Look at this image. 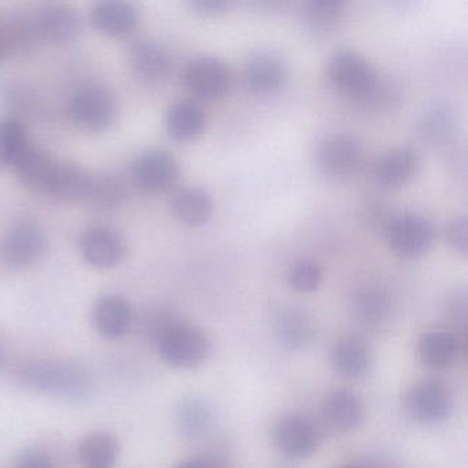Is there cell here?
I'll return each mask as SVG.
<instances>
[{
    "instance_id": "6da1fadb",
    "label": "cell",
    "mask_w": 468,
    "mask_h": 468,
    "mask_svg": "<svg viewBox=\"0 0 468 468\" xmlns=\"http://www.w3.org/2000/svg\"><path fill=\"white\" fill-rule=\"evenodd\" d=\"M26 388L65 399H81L92 388L89 372L70 361L32 360L18 369Z\"/></svg>"
},
{
    "instance_id": "7a4b0ae2",
    "label": "cell",
    "mask_w": 468,
    "mask_h": 468,
    "mask_svg": "<svg viewBox=\"0 0 468 468\" xmlns=\"http://www.w3.org/2000/svg\"><path fill=\"white\" fill-rule=\"evenodd\" d=\"M161 358L177 369H193L202 366L212 353V342L204 330L176 319L166 325L157 338Z\"/></svg>"
},
{
    "instance_id": "3957f363",
    "label": "cell",
    "mask_w": 468,
    "mask_h": 468,
    "mask_svg": "<svg viewBox=\"0 0 468 468\" xmlns=\"http://www.w3.org/2000/svg\"><path fill=\"white\" fill-rule=\"evenodd\" d=\"M328 76L339 92L360 102L377 100L382 90V81L374 65L355 51L336 53L328 64Z\"/></svg>"
},
{
    "instance_id": "277c9868",
    "label": "cell",
    "mask_w": 468,
    "mask_h": 468,
    "mask_svg": "<svg viewBox=\"0 0 468 468\" xmlns=\"http://www.w3.org/2000/svg\"><path fill=\"white\" fill-rule=\"evenodd\" d=\"M388 248L402 259L424 256L434 243L431 221L415 212H401L393 216L386 226Z\"/></svg>"
},
{
    "instance_id": "5b68a950",
    "label": "cell",
    "mask_w": 468,
    "mask_h": 468,
    "mask_svg": "<svg viewBox=\"0 0 468 468\" xmlns=\"http://www.w3.org/2000/svg\"><path fill=\"white\" fill-rule=\"evenodd\" d=\"M119 105L105 87L90 86L73 95L69 116L73 124L87 133H103L116 122Z\"/></svg>"
},
{
    "instance_id": "8992f818",
    "label": "cell",
    "mask_w": 468,
    "mask_h": 468,
    "mask_svg": "<svg viewBox=\"0 0 468 468\" xmlns=\"http://www.w3.org/2000/svg\"><path fill=\"white\" fill-rule=\"evenodd\" d=\"M453 396L440 380H420L404 397L405 413L423 426H435L448 420L453 412Z\"/></svg>"
},
{
    "instance_id": "52a82bcc",
    "label": "cell",
    "mask_w": 468,
    "mask_h": 468,
    "mask_svg": "<svg viewBox=\"0 0 468 468\" xmlns=\"http://www.w3.org/2000/svg\"><path fill=\"white\" fill-rule=\"evenodd\" d=\"M271 330L283 349L297 352L316 341L319 324L314 314L303 306L279 303L271 312Z\"/></svg>"
},
{
    "instance_id": "ba28073f",
    "label": "cell",
    "mask_w": 468,
    "mask_h": 468,
    "mask_svg": "<svg viewBox=\"0 0 468 468\" xmlns=\"http://www.w3.org/2000/svg\"><path fill=\"white\" fill-rule=\"evenodd\" d=\"M273 446L290 459H308L322 445V431L309 416L292 413L276 421L272 429Z\"/></svg>"
},
{
    "instance_id": "9c48e42d",
    "label": "cell",
    "mask_w": 468,
    "mask_h": 468,
    "mask_svg": "<svg viewBox=\"0 0 468 468\" xmlns=\"http://www.w3.org/2000/svg\"><path fill=\"white\" fill-rule=\"evenodd\" d=\"M363 160V147L355 136L333 133L317 144L314 161L317 169L331 179L352 176Z\"/></svg>"
},
{
    "instance_id": "30bf717a",
    "label": "cell",
    "mask_w": 468,
    "mask_h": 468,
    "mask_svg": "<svg viewBox=\"0 0 468 468\" xmlns=\"http://www.w3.org/2000/svg\"><path fill=\"white\" fill-rule=\"evenodd\" d=\"M183 78L188 91L202 100L223 97L231 84L229 65L215 56H198L191 59Z\"/></svg>"
},
{
    "instance_id": "8fae6325",
    "label": "cell",
    "mask_w": 468,
    "mask_h": 468,
    "mask_svg": "<svg viewBox=\"0 0 468 468\" xmlns=\"http://www.w3.org/2000/svg\"><path fill=\"white\" fill-rule=\"evenodd\" d=\"M179 175L176 158L165 150L144 152L133 166L136 186L149 194L168 193L176 185Z\"/></svg>"
},
{
    "instance_id": "7c38bea8",
    "label": "cell",
    "mask_w": 468,
    "mask_h": 468,
    "mask_svg": "<svg viewBox=\"0 0 468 468\" xmlns=\"http://www.w3.org/2000/svg\"><path fill=\"white\" fill-rule=\"evenodd\" d=\"M79 250L87 264L97 270H111L124 260L127 243L117 229L94 226L81 235Z\"/></svg>"
},
{
    "instance_id": "4fadbf2b",
    "label": "cell",
    "mask_w": 468,
    "mask_h": 468,
    "mask_svg": "<svg viewBox=\"0 0 468 468\" xmlns=\"http://www.w3.org/2000/svg\"><path fill=\"white\" fill-rule=\"evenodd\" d=\"M48 239L42 229L34 223L15 224L5 235L2 254L5 261L15 268H28L45 256Z\"/></svg>"
},
{
    "instance_id": "5bb4252c",
    "label": "cell",
    "mask_w": 468,
    "mask_h": 468,
    "mask_svg": "<svg viewBox=\"0 0 468 468\" xmlns=\"http://www.w3.org/2000/svg\"><path fill=\"white\" fill-rule=\"evenodd\" d=\"M287 76L289 69L284 59L270 50L251 54L243 70L246 86L257 95H273L281 91Z\"/></svg>"
},
{
    "instance_id": "9a60e30c",
    "label": "cell",
    "mask_w": 468,
    "mask_h": 468,
    "mask_svg": "<svg viewBox=\"0 0 468 468\" xmlns=\"http://www.w3.org/2000/svg\"><path fill=\"white\" fill-rule=\"evenodd\" d=\"M35 28L40 42H73L83 32V20L78 10L68 5H48L34 15Z\"/></svg>"
},
{
    "instance_id": "2e32d148",
    "label": "cell",
    "mask_w": 468,
    "mask_h": 468,
    "mask_svg": "<svg viewBox=\"0 0 468 468\" xmlns=\"http://www.w3.org/2000/svg\"><path fill=\"white\" fill-rule=\"evenodd\" d=\"M133 72L147 83H160L171 75L174 62L171 54L160 43L149 39L135 40L128 50Z\"/></svg>"
},
{
    "instance_id": "e0dca14e",
    "label": "cell",
    "mask_w": 468,
    "mask_h": 468,
    "mask_svg": "<svg viewBox=\"0 0 468 468\" xmlns=\"http://www.w3.org/2000/svg\"><path fill=\"white\" fill-rule=\"evenodd\" d=\"M320 412L324 423L338 432L355 431L361 426L366 416L360 397L345 388L328 393L323 399Z\"/></svg>"
},
{
    "instance_id": "ac0fdd59",
    "label": "cell",
    "mask_w": 468,
    "mask_h": 468,
    "mask_svg": "<svg viewBox=\"0 0 468 468\" xmlns=\"http://www.w3.org/2000/svg\"><path fill=\"white\" fill-rule=\"evenodd\" d=\"M133 322V306L122 295H101L94 303L92 323L98 334L109 341H116L127 335Z\"/></svg>"
},
{
    "instance_id": "d6986e66",
    "label": "cell",
    "mask_w": 468,
    "mask_h": 468,
    "mask_svg": "<svg viewBox=\"0 0 468 468\" xmlns=\"http://www.w3.org/2000/svg\"><path fill=\"white\" fill-rule=\"evenodd\" d=\"M330 363L334 371L341 377L360 379L372 368L374 353L366 339L344 336L331 347Z\"/></svg>"
},
{
    "instance_id": "ffe728a7",
    "label": "cell",
    "mask_w": 468,
    "mask_h": 468,
    "mask_svg": "<svg viewBox=\"0 0 468 468\" xmlns=\"http://www.w3.org/2000/svg\"><path fill=\"white\" fill-rule=\"evenodd\" d=\"M92 27L109 37H125L135 31L139 23L138 7L122 0H105L92 6Z\"/></svg>"
},
{
    "instance_id": "44dd1931",
    "label": "cell",
    "mask_w": 468,
    "mask_h": 468,
    "mask_svg": "<svg viewBox=\"0 0 468 468\" xmlns=\"http://www.w3.org/2000/svg\"><path fill=\"white\" fill-rule=\"evenodd\" d=\"M420 158L410 147L388 150L375 165V177L385 187H402L418 175Z\"/></svg>"
},
{
    "instance_id": "7402d4cb",
    "label": "cell",
    "mask_w": 468,
    "mask_h": 468,
    "mask_svg": "<svg viewBox=\"0 0 468 468\" xmlns=\"http://www.w3.org/2000/svg\"><path fill=\"white\" fill-rule=\"evenodd\" d=\"M459 350L456 334L445 328L426 331L419 339V358L423 366L434 371L451 368L459 357Z\"/></svg>"
},
{
    "instance_id": "603a6c76",
    "label": "cell",
    "mask_w": 468,
    "mask_h": 468,
    "mask_svg": "<svg viewBox=\"0 0 468 468\" xmlns=\"http://www.w3.org/2000/svg\"><path fill=\"white\" fill-rule=\"evenodd\" d=\"M90 182L91 175L87 174L78 164L57 161L45 194L70 204L84 202L89 193Z\"/></svg>"
},
{
    "instance_id": "cb8c5ba5",
    "label": "cell",
    "mask_w": 468,
    "mask_h": 468,
    "mask_svg": "<svg viewBox=\"0 0 468 468\" xmlns=\"http://www.w3.org/2000/svg\"><path fill=\"white\" fill-rule=\"evenodd\" d=\"M34 16H7L0 20V51L2 56H21L29 53L39 43Z\"/></svg>"
},
{
    "instance_id": "d4e9b609",
    "label": "cell",
    "mask_w": 468,
    "mask_h": 468,
    "mask_svg": "<svg viewBox=\"0 0 468 468\" xmlns=\"http://www.w3.org/2000/svg\"><path fill=\"white\" fill-rule=\"evenodd\" d=\"M171 207L179 223L187 227H201L212 218V197L205 188L187 186L175 193Z\"/></svg>"
},
{
    "instance_id": "484cf974",
    "label": "cell",
    "mask_w": 468,
    "mask_h": 468,
    "mask_svg": "<svg viewBox=\"0 0 468 468\" xmlns=\"http://www.w3.org/2000/svg\"><path fill=\"white\" fill-rule=\"evenodd\" d=\"M177 432L185 440H198L209 432L215 423V413L205 399L186 397L177 404L175 412Z\"/></svg>"
},
{
    "instance_id": "4316f807",
    "label": "cell",
    "mask_w": 468,
    "mask_h": 468,
    "mask_svg": "<svg viewBox=\"0 0 468 468\" xmlns=\"http://www.w3.org/2000/svg\"><path fill=\"white\" fill-rule=\"evenodd\" d=\"M165 127L166 133L174 141H194L204 133V111L193 101H179L169 108Z\"/></svg>"
},
{
    "instance_id": "83f0119b",
    "label": "cell",
    "mask_w": 468,
    "mask_h": 468,
    "mask_svg": "<svg viewBox=\"0 0 468 468\" xmlns=\"http://www.w3.org/2000/svg\"><path fill=\"white\" fill-rule=\"evenodd\" d=\"M353 316L356 322L369 331L380 330L391 317V301L378 289L361 290L353 298Z\"/></svg>"
},
{
    "instance_id": "f1b7e54d",
    "label": "cell",
    "mask_w": 468,
    "mask_h": 468,
    "mask_svg": "<svg viewBox=\"0 0 468 468\" xmlns=\"http://www.w3.org/2000/svg\"><path fill=\"white\" fill-rule=\"evenodd\" d=\"M56 163L57 161L53 160L48 153L29 146L13 169L17 175L18 182L24 187L34 193L45 194Z\"/></svg>"
},
{
    "instance_id": "f546056e",
    "label": "cell",
    "mask_w": 468,
    "mask_h": 468,
    "mask_svg": "<svg viewBox=\"0 0 468 468\" xmlns=\"http://www.w3.org/2000/svg\"><path fill=\"white\" fill-rule=\"evenodd\" d=\"M344 7L338 0H311L301 5L300 21L309 32L328 34L341 23Z\"/></svg>"
},
{
    "instance_id": "4dcf8cb0",
    "label": "cell",
    "mask_w": 468,
    "mask_h": 468,
    "mask_svg": "<svg viewBox=\"0 0 468 468\" xmlns=\"http://www.w3.org/2000/svg\"><path fill=\"white\" fill-rule=\"evenodd\" d=\"M79 457L84 468H112L119 457V441L109 432H92L81 440Z\"/></svg>"
},
{
    "instance_id": "1f68e13d",
    "label": "cell",
    "mask_w": 468,
    "mask_h": 468,
    "mask_svg": "<svg viewBox=\"0 0 468 468\" xmlns=\"http://www.w3.org/2000/svg\"><path fill=\"white\" fill-rule=\"evenodd\" d=\"M31 146L26 127L15 117L0 119V171L12 168Z\"/></svg>"
},
{
    "instance_id": "d6a6232c",
    "label": "cell",
    "mask_w": 468,
    "mask_h": 468,
    "mask_svg": "<svg viewBox=\"0 0 468 468\" xmlns=\"http://www.w3.org/2000/svg\"><path fill=\"white\" fill-rule=\"evenodd\" d=\"M127 198V187L116 175L105 174L91 176L89 193L84 204L98 210L119 207Z\"/></svg>"
},
{
    "instance_id": "836d02e7",
    "label": "cell",
    "mask_w": 468,
    "mask_h": 468,
    "mask_svg": "<svg viewBox=\"0 0 468 468\" xmlns=\"http://www.w3.org/2000/svg\"><path fill=\"white\" fill-rule=\"evenodd\" d=\"M287 281L295 292H314L323 281L322 267L312 260H301L289 271Z\"/></svg>"
},
{
    "instance_id": "e575fe53",
    "label": "cell",
    "mask_w": 468,
    "mask_h": 468,
    "mask_svg": "<svg viewBox=\"0 0 468 468\" xmlns=\"http://www.w3.org/2000/svg\"><path fill=\"white\" fill-rule=\"evenodd\" d=\"M446 239L449 245L457 251V253L465 256L467 254L468 245V221L467 216H459L453 218L446 227Z\"/></svg>"
},
{
    "instance_id": "d590c367",
    "label": "cell",
    "mask_w": 468,
    "mask_h": 468,
    "mask_svg": "<svg viewBox=\"0 0 468 468\" xmlns=\"http://www.w3.org/2000/svg\"><path fill=\"white\" fill-rule=\"evenodd\" d=\"M188 6L196 15L202 17H218L226 15L231 9L232 4L226 0H193Z\"/></svg>"
},
{
    "instance_id": "8d00e7d4",
    "label": "cell",
    "mask_w": 468,
    "mask_h": 468,
    "mask_svg": "<svg viewBox=\"0 0 468 468\" xmlns=\"http://www.w3.org/2000/svg\"><path fill=\"white\" fill-rule=\"evenodd\" d=\"M16 468H56V465L45 452L27 449L18 457Z\"/></svg>"
},
{
    "instance_id": "74e56055",
    "label": "cell",
    "mask_w": 468,
    "mask_h": 468,
    "mask_svg": "<svg viewBox=\"0 0 468 468\" xmlns=\"http://www.w3.org/2000/svg\"><path fill=\"white\" fill-rule=\"evenodd\" d=\"M175 468H218L215 463L207 459H191L180 463Z\"/></svg>"
},
{
    "instance_id": "f35d334b",
    "label": "cell",
    "mask_w": 468,
    "mask_h": 468,
    "mask_svg": "<svg viewBox=\"0 0 468 468\" xmlns=\"http://www.w3.org/2000/svg\"><path fill=\"white\" fill-rule=\"evenodd\" d=\"M338 468H360V467H355V465H344V467H338Z\"/></svg>"
},
{
    "instance_id": "ab89813d",
    "label": "cell",
    "mask_w": 468,
    "mask_h": 468,
    "mask_svg": "<svg viewBox=\"0 0 468 468\" xmlns=\"http://www.w3.org/2000/svg\"><path fill=\"white\" fill-rule=\"evenodd\" d=\"M0 363H2V350H0Z\"/></svg>"
},
{
    "instance_id": "60d3db41",
    "label": "cell",
    "mask_w": 468,
    "mask_h": 468,
    "mask_svg": "<svg viewBox=\"0 0 468 468\" xmlns=\"http://www.w3.org/2000/svg\"><path fill=\"white\" fill-rule=\"evenodd\" d=\"M4 58V56H2V51H0V59Z\"/></svg>"
}]
</instances>
